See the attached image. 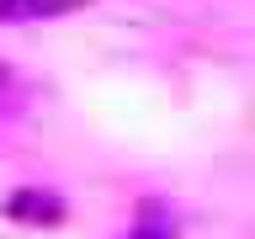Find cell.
Returning a JSON list of instances; mask_svg holds the SVG:
<instances>
[{
    "label": "cell",
    "instance_id": "2",
    "mask_svg": "<svg viewBox=\"0 0 255 239\" xmlns=\"http://www.w3.org/2000/svg\"><path fill=\"white\" fill-rule=\"evenodd\" d=\"M128 239H175V223L159 213V207H143V223L133 229Z\"/></svg>",
    "mask_w": 255,
    "mask_h": 239
},
{
    "label": "cell",
    "instance_id": "3",
    "mask_svg": "<svg viewBox=\"0 0 255 239\" xmlns=\"http://www.w3.org/2000/svg\"><path fill=\"white\" fill-rule=\"evenodd\" d=\"M0 91H5V69H0Z\"/></svg>",
    "mask_w": 255,
    "mask_h": 239
},
{
    "label": "cell",
    "instance_id": "1",
    "mask_svg": "<svg viewBox=\"0 0 255 239\" xmlns=\"http://www.w3.org/2000/svg\"><path fill=\"white\" fill-rule=\"evenodd\" d=\"M11 213L16 218H64V202L59 197H43V191H21L11 202Z\"/></svg>",
    "mask_w": 255,
    "mask_h": 239
}]
</instances>
